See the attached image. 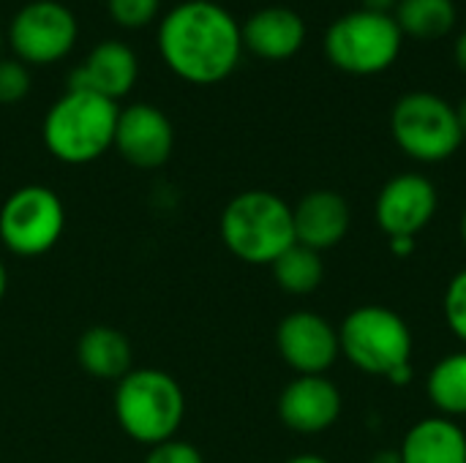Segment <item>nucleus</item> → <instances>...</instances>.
<instances>
[{"instance_id": "nucleus-1", "label": "nucleus", "mask_w": 466, "mask_h": 463, "mask_svg": "<svg viewBox=\"0 0 466 463\" xmlns=\"http://www.w3.org/2000/svg\"><path fill=\"white\" fill-rule=\"evenodd\" d=\"M158 55L188 85H218L243 57L240 22L213 0H183L158 22Z\"/></svg>"}, {"instance_id": "nucleus-2", "label": "nucleus", "mask_w": 466, "mask_h": 463, "mask_svg": "<svg viewBox=\"0 0 466 463\" xmlns=\"http://www.w3.org/2000/svg\"><path fill=\"white\" fill-rule=\"evenodd\" d=\"M117 115V101L68 87L41 123L44 145L57 161L71 166L98 161L115 145Z\"/></svg>"}, {"instance_id": "nucleus-3", "label": "nucleus", "mask_w": 466, "mask_h": 463, "mask_svg": "<svg viewBox=\"0 0 466 463\" xmlns=\"http://www.w3.org/2000/svg\"><path fill=\"white\" fill-rule=\"evenodd\" d=\"M112 407L123 434L145 448L175 439L186 418L183 388L161 368H131L117 382Z\"/></svg>"}, {"instance_id": "nucleus-4", "label": "nucleus", "mask_w": 466, "mask_h": 463, "mask_svg": "<svg viewBox=\"0 0 466 463\" xmlns=\"http://www.w3.org/2000/svg\"><path fill=\"white\" fill-rule=\"evenodd\" d=\"M221 240L246 265H273L295 246L292 207L273 191H243L232 196L218 221Z\"/></svg>"}, {"instance_id": "nucleus-5", "label": "nucleus", "mask_w": 466, "mask_h": 463, "mask_svg": "<svg viewBox=\"0 0 466 463\" xmlns=\"http://www.w3.org/2000/svg\"><path fill=\"white\" fill-rule=\"evenodd\" d=\"M339 349L363 374L396 385L412 379V330L393 308L360 306L350 311L339 327Z\"/></svg>"}, {"instance_id": "nucleus-6", "label": "nucleus", "mask_w": 466, "mask_h": 463, "mask_svg": "<svg viewBox=\"0 0 466 463\" xmlns=\"http://www.w3.org/2000/svg\"><path fill=\"white\" fill-rule=\"evenodd\" d=\"M325 57L344 74L374 76L388 71L404 46V33L393 14L355 8L341 14L325 30Z\"/></svg>"}, {"instance_id": "nucleus-7", "label": "nucleus", "mask_w": 466, "mask_h": 463, "mask_svg": "<svg viewBox=\"0 0 466 463\" xmlns=\"http://www.w3.org/2000/svg\"><path fill=\"white\" fill-rule=\"evenodd\" d=\"M390 134L396 145L420 164L448 161L464 142L456 106L429 90H412L396 101Z\"/></svg>"}, {"instance_id": "nucleus-8", "label": "nucleus", "mask_w": 466, "mask_h": 463, "mask_svg": "<svg viewBox=\"0 0 466 463\" xmlns=\"http://www.w3.org/2000/svg\"><path fill=\"white\" fill-rule=\"evenodd\" d=\"M66 229L63 199L46 186H22L0 207V240L14 257L49 254Z\"/></svg>"}, {"instance_id": "nucleus-9", "label": "nucleus", "mask_w": 466, "mask_h": 463, "mask_svg": "<svg viewBox=\"0 0 466 463\" xmlns=\"http://www.w3.org/2000/svg\"><path fill=\"white\" fill-rule=\"evenodd\" d=\"M79 38L76 16L57 0L25 3L8 25L5 41L25 65H55L71 55Z\"/></svg>"}, {"instance_id": "nucleus-10", "label": "nucleus", "mask_w": 466, "mask_h": 463, "mask_svg": "<svg viewBox=\"0 0 466 463\" xmlns=\"http://www.w3.org/2000/svg\"><path fill=\"white\" fill-rule=\"evenodd\" d=\"M437 213V188L426 175L404 172L390 177L374 205L377 226L393 237H415Z\"/></svg>"}, {"instance_id": "nucleus-11", "label": "nucleus", "mask_w": 466, "mask_h": 463, "mask_svg": "<svg viewBox=\"0 0 466 463\" xmlns=\"http://www.w3.org/2000/svg\"><path fill=\"white\" fill-rule=\"evenodd\" d=\"M276 347L284 363L300 377H322L339 357V330L319 314L295 311L281 319Z\"/></svg>"}, {"instance_id": "nucleus-12", "label": "nucleus", "mask_w": 466, "mask_h": 463, "mask_svg": "<svg viewBox=\"0 0 466 463\" xmlns=\"http://www.w3.org/2000/svg\"><path fill=\"white\" fill-rule=\"evenodd\" d=\"M112 147L137 169H158L175 150V128L158 106L131 104L117 115Z\"/></svg>"}, {"instance_id": "nucleus-13", "label": "nucleus", "mask_w": 466, "mask_h": 463, "mask_svg": "<svg viewBox=\"0 0 466 463\" xmlns=\"http://www.w3.org/2000/svg\"><path fill=\"white\" fill-rule=\"evenodd\" d=\"M341 415V393L325 377H298L279 396V418L298 434H322Z\"/></svg>"}, {"instance_id": "nucleus-14", "label": "nucleus", "mask_w": 466, "mask_h": 463, "mask_svg": "<svg viewBox=\"0 0 466 463\" xmlns=\"http://www.w3.org/2000/svg\"><path fill=\"white\" fill-rule=\"evenodd\" d=\"M139 76V60L137 52L123 41H101L90 49L85 63L74 68L68 87L71 90H90L109 101H117L128 96Z\"/></svg>"}, {"instance_id": "nucleus-15", "label": "nucleus", "mask_w": 466, "mask_h": 463, "mask_svg": "<svg viewBox=\"0 0 466 463\" xmlns=\"http://www.w3.org/2000/svg\"><path fill=\"white\" fill-rule=\"evenodd\" d=\"M240 33H243V49L270 63L295 57L306 44V22L289 5L257 8L240 25Z\"/></svg>"}, {"instance_id": "nucleus-16", "label": "nucleus", "mask_w": 466, "mask_h": 463, "mask_svg": "<svg viewBox=\"0 0 466 463\" xmlns=\"http://www.w3.org/2000/svg\"><path fill=\"white\" fill-rule=\"evenodd\" d=\"M350 205L341 194L319 188L292 207L295 240L317 254L339 246L350 232Z\"/></svg>"}, {"instance_id": "nucleus-17", "label": "nucleus", "mask_w": 466, "mask_h": 463, "mask_svg": "<svg viewBox=\"0 0 466 463\" xmlns=\"http://www.w3.org/2000/svg\"><path fill=\"white\" fill-rule=\"evenodd\" d=\"M79 368L101 382H120L134 368L131 341L109 325H96L85 330L76 341Z\"/></svg>"}, {"instance_id": "nucleus-18", "label": "nucleus", "mask_w": 466, "mask_h": 463, "mask_svg": "<svg viewBox=\"0 0 466 463\" xmlns=\"http://www.w3.org/2000/svg\"><path fill=\"white\" fill-rule=\"evenodd\" d=\"M401 463H466V434L451 418L415 423L401 442Z\"/></svg>"}, {"instance_id": "nucleus-19", "label": "nucleus", "mask_w": 466, "mask_h": 463, "mask_svg": "<svg viewBox=\"0 0 466 463\" xmlns=\"http://www.w3.org/2000/svg\"><path fill=\"white\" fill-rule=\"evenodd\" d=\"M393 19L404 38L440 41L456 30L459 8L453 0H399Z\"/></svg>"}, {"instance_id": "nucleus-20", "label": "nucleus", "mask_w": 466, "mask_h": 463, "mask_svg": "<svg viewBox=\"0 0 466 463\" xmlns=\"http://www.w3.org/2000/svg\"><path fill=\"white\" fill-rule=\"evenodd\" d=\"M270 267H273L276 284L287 295H295V297H303V295L317 292L319 284H322V276H325L322 257L317 251L300 246V243L289 246Z\"/></svg>"}, {"instance_id": "nucleus-21", "label": "nucleus", "mask_w": 466, "mask_h": 463, "mask_svg": "<svg viewBox=\"0 0 466 463\" xmlns=\"http://www.w3.org/2000/svg\"><path fill=\"white\" fill-rule=\"evenodd\" d=\"M429 398L445 418L466 415V352L448 355L431 368Z\"/></svg>"}, {"instance_id": "nucleus-22", "label": "nucleus", "mask_w": 466, "mask_h": 463, "mask_svg": "<svg viewBox=\"0 0 466 463\" xmlns=\"http://www.w3.org/2000/svg\"><path fill=\"white\" fill-rule=\"evenodd\" d=\"M106 11L115 25L126 30H139L158 16L161 0H106Z\"/></svg>"}, {"instance_id": "nucleus-23", "label": "nucleus", "mask_w": 466, "mask_h": 463, "mask_svg": "<svg viewBox=\"0 0 466 463\" xmlns=\"http://www.w3.org/2000/svg\"><path fill=\"white\" fill-rule=\"evenodd\" d=\"M30 93V71L25 63L0 57V104H16Z\"/></svg>"}, {"instance_id": "nucleus-24", "label": "nucleus", "mask_w": 466, "mask_h": 463, "mask_svg": "<svg viewBox=\"0 0 466 463\" xmlns=\"http://www.w3.org/2000/svg\"><path fill=\"white\" fill-rule=\"evenodd\" d=\"M445 319L453 336L466 344V270H461L445 289Z\"/></svg>"}, {"instance_id": "nucleus-25", "label": "nucleus", "mask_w": 466, "mask_h": 463, "mask_svg": "<svg viewBox=\"0 0 466 463\" xmlns=\"http://www.w3.org/2000/svg\"><path fill=\"white\" fill-rule=\"evenodd\" d=\"M145 463H205V458L194 445H188L183 439H169V442L150 448V453L145 456Z\"/></svg>"}, {"instance_id": "nucleus-26", "label": "nucleus", "mask_w": 466, "mask_h": 463, "mask_svg": "<svg viewBox=\"0 0 466 463\" xmlns=\"http://www.w3.org/2000/svg\"><path fill=\"white\" fill-rule=\"evenodd\" d=\"M399 0H360V8L374 11V14H393Z\"/></svg>"}, {"instance_id": "nucleus-27", "label": "nucleus", "mask_w": 466, "mask_h": 463, "mask_svg": "<svg viewBox=\"0 0 466 463\" xmlns=\"http://www.w3.org/2000/svg\"><path fill=\"white\" fill-rule=\"evenodd\" d=\"M453 55H456V63H459V68L466 74V30L459 33V38H456V46H453Z\"/></svg>"}, {"instance_id": "nucleus-28", "label": "nucleus", "mask_w": 466, "mask_h": 463, "mask_svg": "<svg viewBox=\"0 0 466 463\" xmlns=\"http://www.w3.org/2000/svg\"><path fill=\"white\" fill-rule=\"evenodd\" d=\"M390 246H393V251H396V254H412V248H415V237H393V240H390Z\"/></svg>"}, {"instance_id": "nucleus-29", "label": "nucleus", "mask_w": 466, "mask_h": 463, "mask_svg": "<svg viewBox=\"0 0 466 463\" xmlns=\"http://www.w3.org/2000/svg\"><path fill=\"white\" fill-rule=\"evenodd\" d=\"M371 463H401V453L399 450H380Z\"/></svg>"}, {"instance_id": "nucleus-30", "label": "nucleus", "mask_w": 466, "mask_h": 463, "mask_svg": "<svg viewBox=\"0 0 466 463\" xmlns=\"http://www.w3.org/2000/svg\"><path fill=\"white\" fill-rule=\"evenodd\" d=\"M284 463H330L325 461L322 456H311V453H303V456H295V458H289V461Z\"/></svg>"}, {"instance_id": "nucleus-31", "label": "nucleus", "mask_w": 466, "mask_h": 463, "mask_svg": "<svg viewBox=\"0 0 466 463\" xmlns=\"http://www.w3.org/2000/svg\"><path fill=\"white\" fill-rule=\"evenodd\" d=\"M5 292H8V270H5V265H3V259H0V303H3V297H5Z\"/></svg>"}, {"instance_id": "nucleus-32", "label": "nucleus", "mask_w": 466, "mask_h": 463, "mask_svg": "<svg viewBox=\"0 0 466 463\" xmlns=\"http://www.w3.org/2000/svg\"><path fill=\"white\" fill-rule=\"evenodd\" d=\"M456 115H459V126H461V131H464L466 136V96L461 98V104L456 106Z\"/></svg>"}, {"instance_id": "nucleus-33", "label": "nucleus", "mask_w": 466, "mask_h": 463, "mask_svg": "<svg viewBox=\"0 0 466 463\" xmlns=\"http://www.w3.org/2000/svg\"><path fill=\"white\" fill-rule=\"evenodd\" d=\"M461 240H464V248H466V210H464V216H461Z\"/></svg>"}, {"instance_id": "nucleus-34", "label": "nucleus", "mask_w": 466, "mask_h": 463, "mask_svg": "<svg viewBox=\"0 0 466 463\" xmlns=\"http://www.w3.org/2000/svg\"><path fill=\"white\" fill-rule=\"evenodd\" d=\"M3 46H5V33L0 30V57H3Z\"/></svg>"}]
</instances>
